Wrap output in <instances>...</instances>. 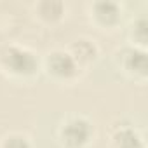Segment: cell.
Returning a JSON list of instances; mask_svg holds the SVG:
<instances>
[{"mask_svg": "<svg viewBox=\"0 0 148 148\" xmlns=\"http://www.w3.org/2000/svg\"><path fill=\"white\" fill-rule=\"evenodd\" d=\"M0 63L14 75H32L38 68L37 56L21 45H5L0 51Z\"/></svg>", "mask_w": 148, "mask_h": 148, "instance_id": "cell-1", "label": "cell"}, {"mask_svg": "<svg viewBox=\"0 0 148 148\" xmlns=\"http://www.w3.org/2000/svg\"><path fill=\"white\" fill-rule=\"evenodd\" d=\"M92 132H94V129L87 119L73 117L63 124V127L59 131V138L68 148H82L91 141Z\"/></svg>", "mask_w": 148, "mask_h": 148, "instance_id": "cell-2", "label": "cell"}, {"mask_svg": "<svg viewBox=\"0 0 148 148\" xmlns=\"http://www.w3.org/2000/svg\"><path fill=\"white\" fill-rule=\"evenodd\" d=\"M47 68L58 79H73L79 73V64L68 51H54L47 56Z\"/></svg>", "mask_w": 148, "mask_h": 148, "instance_id": "cell-3", "label": "cell"}, {"mask_svg": "<svg viewBox=\"0 0 148 148\" xmlns=\"http://www.w3.org/2000/svg\"><path fill=\"white\" fill-rule=\"evenodd\" d=\"M70 56L75 59V63L80 66V64H87V63H91L94 58H96V54H98V49H96V45L91 42V40H87V38H79V40H75L71 44V47H70Z\"/></svg>", "mask_w": 148, "mask_h": 148, "instance_id": "cell-4", "label": "cell"}, {"mask_svg": "<svg viewBox=\"0 0 148 148\" xmlns=\"http://www.w3.org/2000/svg\"><path fill=\"white\" fill-rule=\"evenodd\" d=\"M122 61L125 70L138 73V75H145L146 73V54L141 49L136 47H129L122 51Z\"/></svg>", "mask_w": 148, "mask_h": 148, "instance_id": "cell-5", "label": "cell"}, {"mask_svg": "<svg viewBox=\"0 0 148 148\" xmlns=\"http://www.w3.org/2000/svg\"><path fill=\"white\" fill-rule=\"evenodd\" d=\"M113 145L115 148H145L141 136L132 127L117 129L113 134Z\"/></svg>", "mask_w": 148, "mask_h": 148, "instance_id": "cell-6", "label": "cell"}, {"mask_svg": "<svg viewBox=\"0 0 148 148\" xmlns=\"http://www.w3.org/2000/svg\"><path fill=\"white\" fill-rule=\"evenodd\" d=\"M94 14L101 23L112 25L120 16V5L115 2H98L94 4Z\"/></svg>", "mask_w": 148, "mask_h": 148, "instance_id": "cell-7", "label": "cell"}, {"mask_svg": "<svg viewBox=\"0 0 148 148\" xmlns=\"http://www.w3.org/2000/svg\"><path fill=\"white\" fill-rule=\"evenodd\" d=\"M37 11L38 14L47 19V21H54V19H59L63 11H64V5L59 0H42V2L37 5Z\"/></svg>", "mask_w": 148, "mask_h": 148, "instance_id": "cell-8", "label": "cell"}, {"mask_svg": "<svg viewBox=\"0 0 148 148\" xmlns=\"http://www.w3.org/2000/svg\"><path fill=\"white\" fill-rule=\"evenodd\" d=\"M2 148H30V143L21 134H11L4 139Z\"/></svg>", "mask_w": 148, "mask_h": 148, "instance_id": "cell-9", "label": "cell"}, {"mask_svg": "<svg viewBox=\"0 0 148 148\" xmlns=\"http://www.w3.org/2000/svg\"><path fill=\"white\" fill-rule=\"evenodd\" d=\"M132 37L139 42L145 44L146 42V21L143 18H139L134 25H132Z\"/></svg>", "mask_w": 148, "mask_h": 148, "instance_id": "cell-10", "label": "cell"}]
</instances>
